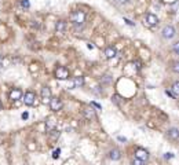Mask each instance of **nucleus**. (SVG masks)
<instances>
[{
	"label": "nucleus",
	"instance_id": "1",
	"mask_svg": "<svg viewBox=\"0 0 179 165\" xmlns=\"http://www.w3.org/2000/svg\"><path fill=\"white\" fill-rule=\"evenodd\" d=\"M70 21L74 25H83L85 21V14L84 11H74L70 14Z\"/></svg>",
	"mask_w": 179,
	"mask_h": 165
},
{
	"label": "nucleus",
	"instance_id": "2",
	"mask_svg": "<svg viewBox=\"0 0 179 165\" xmlns=\"http://www.w3.org/2000/svg\"><path fill=\"white\" fill-rule=\"evenodd\" d=\"M176 35V30L173 26H171V25H168V26H164V29L161 30V37L165 38V40H171V38H173Z\"/></svg>",
	"mask_w": 179,
	"mask_h": 165
},
{
	"label": "nucleus",
	"instance_id": "3",
	"mask_svg": "<svg viewBox=\"0 0 179 165\" xmlns=\"http://www.w3.org/2000/svg\"><path fill=\"white\" fill-rule=\"evenodd\" d=\"M55 76L59 80H66V79H69V70L65 66H59V68L55 70Z\"/></svg>",
	"mask_w": 179,
	"mask_h": 165
},
{
	"label": "nucleus",
	"instance_id": "4",
	"mask_svg": "<svg viewBox=\"0 0 179 165\" xmlns=\"http://www.w3.org/2000/svg\"><path fill=\"white\" fill-rule=\"evenodd\" d=\"M50 107H51L52 112H58V110L62 109V102L58 98H51L50 99Z\"/></svg>",
	"mask_w": 179,
	"mask_h": 165
},
{
	"label": "nucleus",
	"instance_id": "5",
	"mask_svg": "<svg viewBox=\"0 0 179 165\" xmlns=\"http://www.w3.org/2000/svg\"><path fill=\"white\" fill-rule=\"evenodd\" d=\"M35 99H36V96L32 91H28L24 96V102H25V105H28V106H32V105L35 103Z\"/></svg>",
	"mask_w": 179,
	"mask_h": 165
},
{
	"label": "nucleus",
	"instance_id": "6",
	"mask_svg": "<svg viewBox=\"0 0 179 165\" xmlns=\"http://www.w3.org/2000/svg\"><path fill=\"white\" fill-rule=\"evenodd\" d=\"M146 24H147L149 26H156V25L158 24V18H157L154 14L149 13V14H146Z\"/></svg>",
	"mask_w": 179,
	"mask_h": 165
},
{
	"label": "nucleus",
	"instance_id": "7",
	"mask_svg": "<svg viewBox=\"0 0 179 165\" xmlns=\"http://www.w3.org/2000/svg\"><path fill=\"white\" fill-rule=\"evenodd\" d=\"M50 99H51V90L48 87H44L41 90V101H43V103H47V102H50Z\"/></svg>",
	"mask_w": 179,
	"mask_h": 165
},
{
	"label": "nucleus",
	"instance_id": "8",
	"mask_svg": "<svg viewBox=\"0 0 179 165\" xmlns=\"http://www.w3.org/2000/svg\"><path fill=\"white\" fill-rule=\"evenodd\" d=\"M135 158H139V160H142V161H146V160L149 158V153L146 150H143V148H138V150L135 151Z\"/></svg>",
	"mask_w": 179,
	"mask_h": 165
},
{
	"label": "nucleus",
	"instance_id": "9",
	"mask_svg": "<svg viewBox=\"0 0 179 165\" xmlns=\"http://www.w3.org/2000/svg\"><path fill=\"white\" fill-rule=\"evenodd\" d=\"M22 98V91L21 90H13L10 92V99L11 101H18V99H21Z\"/></svg>",
	"mask_w": 179,
	"mask_h": 165
},
{
	"label": "nucleus",
	"instance_id": "10",
	"mask_svg": "<svg viewBox=\"0 0 179 165\" xmlns=\"http://www.w3.org/2000/svg\"><path fill=\"white\" fill-rule=\"evenodd\" d=\"M110 158L113 160V161H117V160H120V157H121V153H120V150H117V148H113V150H110Z\"/></svg>",
	"mask_w": 179,
	"mask_h": 165
},
{
	"label": "nucleus",
	"instance_id": "11",
	"mask_svg": "<svg viewBox=\"0 0 179 165\" xmlns=\"http://www.w3.org/2000/svg\"><path fill=\"white\" fill-rule=\"evenodd\" d=\"M167 135L171 138V139H173V140H176V139L179 138V132H178V129H176V128H171V129H168Z\"/></svg>",
	"mask_w": 179,
	"mask_h": 165
},
{
	"label": "nucleus",
	"instance_id": "12",
	"mask_svg": "<svg viewBox=\"0 0 179 165\" xmlns=\"http://www.w3.org/2000/svg\"><path fill=\"white\" fill-rule=\"evenodd\" d=\"M55 124H57V121H55V118H54V117H50L48 120H47V123H46L47 131H52V129L55 128Z\"/></svg>",
	"mask_w": 179,
	"mask_h": 165
},
{
	"label": "nucleus",
	"instance_id": "13",
	"mask_svg": "<svg viewBox=\"0 0 179 165\" xmlns=\"http://www.w3.org/2000/svg\"><path fill=\"white\" fill-rule=\"evenodd\" d=\"M105 55H106V58H114L116 57V50L113 48V47H107L106 50H105Z\"/></svg>",
	"mask_w": 179,
	"mask_h": 165
},
{
	"label": "nucleus",
	"instance_id": "14",
	"mask_svg": "<svg viewBox=\"0 0 179 165\" xmlns=\"http://www.w3.org/2000/svg\"><path fill=\"white\" fill-rule=\"evenodd\" d=\"M84 85V79L83 77H74L73 80V87L79 88V87H83Z\"/></svg>",
	"mask_w": 179,
	"mask_h": 165
},
{
	"label": "nucleus",
	"instance_id": "15",
	"mask_svg": "<svg viewBox=\"0 0 179 165\" xmlns=\"http://www.w3.org/2000/svg\"><path fill=\"white\" fill-rule=\"evenodd\" d=\"M66 28V22L65 21H58L57 25H55V29H57V32H63Z\"/></svg>",
	"mask_w": 179,
	"mask_h": 165
},
{
	"label": "nucleus",
	"instance_id": "16",
	"mask_svg": "<svg viewBox=\"0 0 179 165\" xmlns=\"http://www.w3.org/2000/svg\"><path fill=\"white\" fill-rule=\"evenodd\" d=\"M172 95H173V98H176L179 95V82L178 81H175L172 85Z\"/></svg>",
	"mask_w": 179,
	"mask_h": 165
},
{
	"label": "nucleus",
	"instance_id": "17",
	"mask_svg": "<svg viewBox=\"0 0 179 165\" xmlns=\"http://www.w3.org/2000/svg\"><path fill=\"white\" fill-rule=\"evenodd\" d=\"M85 116H87V118H91V117H95V113H94L92 109H85L84 110Z\"/></svg>",
	"mask_w": 179,
	"mask_h": 165
},
{
	"label": "nucleus",
	"instance_id": "18",
	"mask_svg": "<svg viewBox=\"0 0 179 165\" xmlns=\"http://www.w3.org/2000/svg\"><path fill=\"white\" fill-rule=\"evenodd\" d=\"M132 165H145V161H142L139 158H134L132 160Z\"/></svg>",
	"mask_w": 179,
	"mask_h": 165
},
{
	"label": "nucleus",
	"instance_id": "19",
	"mask_svg": "<svg viewBox=\"0 0 179 165\" xmlns=\"http://www.w3.org/2000/svg\"><path fill=\"white\" fill-rule=\"evenodd\" d=\"M172 70L175 72V73H178V72H179V63L178 62H173L172 63Z\"/></svg>",
	"mask_w": 179,
	"mask_h": 165
},
{
	"label": "nucleus",
	"instance_id": "20",
	"mask_svg": "<svg viewBox=\"0 0 179 165\" xmlns=\"http://www.w3.org/2000/svg\"><path fill=\"white\" fill-rule=\"evenodd\" d=\"M61 154V150L59 148H57V150H54V153H52V158H58Z\"/></svg>",
	"mask_w": 179,
	"mask_h": 165
},
{
	"label": "nucleus",
	"instance_id": "21",
	"mask_svg": "<svg viewBox=\"0 0 179 165\" xmlns=\"http://www.w3.org/2000/svg\"><path fill=\"white\" fill-rule=\"evenodd\" d=\"M21 6H22L24 8H29V0H22Z\"/></svg>",
	"mask_w": 179,
	"mask_h": 165
},
{
	"label": "nucleus",
	"instance_id": "22",
	"mask_svg": "<svg viewBox=\"0 0 179 165\" xmlns=\"http://www.w3.org/2000/svg\"><path fill=\"white\" fill-rule=\"evenodd\" d=\"M173 51H175V54H178V52H179V43L173 44Z\"/></svg>",
	"mask_w": 179,
	"mask_h": 165
},
{
	"label": "nucleus",
	"instance_id": "23",
	"mask_svg": "<svg viewBox=\"0 0 179 165\" xmlns=\"http://www.w3.org/2000/svg\"><path fill=\"white\" fill-rule=\"evenodd\" d=\"M116 3H118V4H125V3H128L129 0H114Z\"/></svg>",
	"mask_w": 179,
	"mask_h": 165
},
{
	"label": "nucleus",
	"instance_id": "24",
	"mask_svg": "<svg viewBox=\"0 0 179 165\" xmlns=\"http://www.w3.org/2000/svg\"><path fill=\"white\" fill-rule=\"evenodd\" d=\"M21 117H22V120H26V118H28V117H29V113H28V112L22 113V116H21Z\"/></svg>",
	"mask_w": 179,
	"mask_h": 165
},
{
	"label": "nucleus",
	"instance_id": "25",
	"mask_svg": "<svg viewBox=\"0 0 179 165\" xmlns=\"http://www.w3.org/2000/svg\"><path fill=\"white\" fill-rule=\"evenodd\" d=\"M164 157H165L167 160H170V158H172V157H173V154H172V153H167Z\"/></svg>",
	"mask_w": 179,
	"mask_h": 165
},
{
	"label": "nucleus",
	"instance_id": "26",
	"mask_svg": "<svg viewBox=\"0 0 179 165\" xmlns=\"http://www.w3.org/2000/svg\"><path fill=\"white\" fill-rule=\"evenodd\" d=\"M124 22H127V24H128V25H131V26H134V22H131V21H129V19H127V18H124Z\"/></svg>",
	"mask_w": 179,
	"mask_h": 165
},
{
	"label": "nucleus",
	"instance_id": "27",
	"mask_svg": "<svg viewBox=\"0 0 179 165\" xmlns=\"http://www.w3.org/2000/svg\"><path fill=\"white\" fill-rule=\"evenodd\" d=\"M118 140H120V142H125V138H123V136H118Z\"/></svg>",
	"mask_w": 179,
	"mask_h": 165
},
{
	"label": "nucleus",
	"instance_id": "28",
	"mask_svg": "<svg viewBox=\"0 0 179 165\" xmlns=\"http://www.w3.org/2000/svg\"><path fill=\"white\" fill-rule=\"evenodd\" d=\"M88 48H91V50H92V48H94V44H91V43H88Z\"/></svg>",
	"mask_w": 179,
	"mask_h": 165
},
{
	"label": "nucleus",
	"instance_id": "29",
	"mask_svg": "<svg viewBox=\"0 0 179 165\" xmlns=\"http://www.w3.org/2000/svg\"><path fill=\"white\" fill-rule=\"evenodd\" d=\"M0 109H2V102H0Z\"/></svg>",
	"mask_w": 179,
	"mask_h": 165
}]
</instances>
